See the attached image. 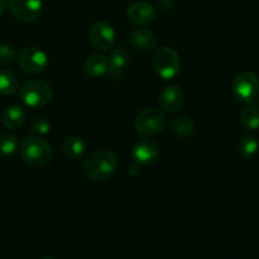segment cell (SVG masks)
<instances>
[{"label":"cell","instance_id":"1","mask_svg":"<svg viewBox=\"0 0 259 259\" xmlns=\"http://www.w3.org/2000/svg\"><path fill=\"white\" fill-rule=\"evenodd\" d=\"M118 157L110 151H98L89 154L83 161V171L91 181L109 179L118 168Z\"/></svg>","mask_w":259,"mask_h":259},{"label":"cell","instance_id":"2","mask_svg":"<svg viewBox=\"0 0 259 259\" xmlns=\"http://www.w3.org/2000/svg\"><path fill=\"white\" fill-rule=\"evenodd\" d=\"M20 156L29 166L42 167L52 158V148L38 136L27 137L20 144Z\"/></svg>","mask_w":259,"mask_h":259},{"label":"cell","instance_id":"3","mask_svg":"<svg viewBox=\"0 0 259 259\" xmlns=\"http://www.w3.org/2000/svg\"><path fill=\"white\" fill-rule=\"evenodd\" d=\"M19 99L28 108H42V106L47 105L52 99V89L45 81H28L20 89Z\"/></svg>","mask_w":259,"mask_h":259},{"label":"cell","instance_id":"4","mask_svg":"<svg viewBox=\"0 0 259 259\" xmlns=\"http://www.w3.org/2000/svg\"><path fill=\"white\" fill-rule=\"evenodd\" d=\"M152 66L159 77L163 80H172L179 75L181 70V60L175 50L169 47H162L154 53L152 58Z\"/></svg>","mask_w":259,"mask_h":259},{"label":"cell","instance_id":"5","mask_svg":"<svg viewBox=\"0 0 259 259\" xmlns=\"http://www.w3.org/2000/svg\"><path fill=\"white\" fill-rule=\"evenodd\" d=\"M166 125V114L156 108H147L137 115L134 128L144 137H153L161 133Z\"/></svg>","mask_w":259,"mask_h":259},{"label":"cell","instance_id":"6","mask_svg":"<svg viewBox=\"0 0 259 259\" xmlns=\"http://www.w3.org/2000/svg\"><path fill=\"white\" fill-rule=\"evenodd\" d=\"M232 90L235 98L244 104L254 103L259 95V80L253 72H242L233 80Z\"/></svg>","mask_w":259,"mask_h":259},{"label":"cell","instance_id":"7","mask_svg":"<svg viewBox=\"0 0 259 259\" xmlns=\"http://www.w3.org/2000/svg\"><path fill=\"white\" fill-rule=\"evenodd\" d=\"M20 70L29 75H38L48 66V57L45 51L35 47H27L18 56Z\"/></svg>","mask_w":259,"mask_h":259},{"label":"cell","instance_id":"8","mask_svg":"<svg viewBox=\"0 0 259 259\" xmlns=\"http://www.w3.org/2000/svg\"><path fill=\"white\" fill-rule=\"evenodd\" d=\"M88 37L94 48L99 51H109L115 45L116 33L109 23L98 22L91 25Z\"/></svg>","mask_w":259,"mask_h":259},{"label":"cell","instance_id":"9","mask_svg":"<svg viewBox=\"0 0 259 259\" xmlns=\"http://www.w3.org/2000/svg\"><path fill=\"white\" fill-rule=\"evenodd\" d=\"M8 8L18 20L24 23L34 22L40 15L42 0H8Z\"/></svg>","mask_w":259,"mask_h":259},{"label":"cell","instance_id":"10","mask_svg":"<svg viewBox=\"0 0 259 259\" xmlns=\"http://www.w3.org/2000/svg\"><path fill=\"white\" fill-rule=\"evenodd\" d=\"M159 148L157 146L156 142L151 141V139H143V141L138 142L134 146L132 156L136 163L139 166H148L152 164L157 158H158Z\"/></svg>","mask_w":259,"mask_h":259},{"label":"cell","instance_id":"11","mask_svg":"<svg viewBox=\"0 0 259 259\" xmlns=\"http://www.w3.org/2000/svg\"><path fill=\"white\" fill-rule=\"evenodd\" d=\"M126 17L133 24L148 25L156 19V10L149 3L137 2L128 8Z\"/></svg>","mask_w":259,"mask_h":259},{"label":"cell","instance_id":"12","mask_svg":"<svg viewBox=\"0 0 259 259\" xmlns=\"http://www.w3.org/2000/svg\"><path fill=\"white\" fill-rule=\"evenodd\" d=\"M159 104L162 108L169 113L179 111L185 103V94L181 88L176 85H169L162 89L159 93Z\"/></svg>","mask_w":259,"mask_h":259},{"label":"cell","instance_id":"13","mask_svg":"<svg viewBox=\"0 0 259 259\" xmlns=\"http://www.w3.org/2000/svg\"><path fill=\"white\" fill-rule=\"evenodd\" d=\"M128 51L121 47H113L108 57V75L113 78L121 77L128 67Z\"/></svg>","mask_w":259,"mask_h":259},{"label":"cell","instance_id":"14","mask_svg":"<svg viewBox=\"0 0 259 259\" xmlns=\"http://www.w3.org/2000/svg\"><path fill=\"white\" fill-rule=\"evenodd\" d=\"M129 40L136 50L142 51V52L152 51L157 45L156 35L151 30L144 29V28H138V29L133 30L129 35Z\"/></svg>","mask_w":259,"mask_h":259},{"label":"cell","instance_id":"15","mask_svg":"<svg viewBox=\"0 0 259 259\" xmlns=\"http://www.w3.org/2000/svg\"><path fill=\"white\" fill-rule=\"evenodd\" d=\"M83 70L90 77H103L108 73V58L103 55H91L86 58Z\"/></svg>","mask_w":259,"mask_h":259},{"label":"cell","instance_id":"16","mask_svg":"<svg viewBox=\"0 0 259 259\" xmlns=\"http://www.w3.org/2000/svg\"><path fill=\"white\" fill-rule=\"evenodd\" d=\"M25 120V113L20 106H8L2 114V121L5 128L18 129L23 125Z\"/></svg>","mask_w":259,"mask_h":259},{"label":"cell","instance_id":"17","mask_svg":"<svg viewBox=\"0 0 259 259\" xmlns=\"http://www.w3.org/2000/svg\"><path fill=\"white\" fill-rule=\"evenodd\" d=\"M169 129L179 138H187L195 132V124L187 116H176L169 121Z\"/></svg>","mask_w":259,"mask_h":259},{"label":"cell","instance_id":"18","mask_svg":"<svg viewBox=\"0 0 259 259\" xmlns=\"http://www.w3.org/2000/svg\"><path fill=\"white\" fill-rule=\"evenodd\" d=\"M240 124L243 128L247 131H258L259 129V106L257 104L248 105L247 108L243 109L240 113Z\"/></svg>","mask_w":259,"mask_h":259},{"label":"cell","instance_id":"19","mask_svg":"<svg viewBox=\"0 0 259 259\" xmlns=\"http://www.w3.org/2000/svg\"><path fill=\"white\" fill-rule=\"evenodd\" d=\"M63 152L68 158H81L86 152V143L80 137H68L63 143Z\"/></svg>","mask_w":259,"mask_h":259},{"label":"cell","instance_id":"20","mask_svg":"<svg viewBox=\"0 0 259 259\" xmlns=\"http://www.w3.org/2000/svg\"><path fill=\"white\" fill-rule=\"evenodd\" d=\"M19 81L14 72L10 70H0V94L13 95L18 90Z\"/></svg>","mask_w":259,"mask_h":259},{"label":"cell","instance_id":"21","mask_svg":"<svg viewBox=\"0 0 259 259\" xmlns=\"http://www.w3.org/2000/svg\"><path fill=\"white\" fill-rule=\"evenodd\" d=\"M240 157L244 159H252L259 152V141L254 136H247L240 139L239 147H238Z\"/></svg>","mask_w":259,"mask_h":259},{"label":"cell","instance_id":"22","mask_svg":"<svg viewBox=\"0 0 259 259\" xmlns=\"http://www.w3.org/2000/svg\"><path fill=\"white\" fill-rule=\"evenodd\" d=\"M18 138L14 134H3L0 136V157H10L18 149Z\"/></svg>","mask_w":259,"mask_h":259},{"label":"cell","instance_id":"23","mask_svg":"<svg viewBox=\"0 0 259 259\" xmlns=\"http://www.w3.org/2000/svg\"><path fill=\"white\" fill-rule=\"evenodd\" d=\"M51 131V123L48 119L39 116V118L34 119L33 123L30 124V132L35 136H46V134L50 133Z\"/></svg>","mask_w":259,"mask_h":259},{"label":"cell","instance_id":"24","mask_svg":"<svg viewBox=\"0 0 259 259\" xmlns=\"http://www.w3.org/2000/svg\"><path fill=\"white\" fill-rule=\"evenodd\" d=\"M18 58V53L13 46L0 45V63L10 65Z\"/></svg>","mask_w":259,"mask_h":259},{"label":"cell","instance_id":"25","mask_svg":"<svg viewBox=\"0 0 259 259\" xmlns=\"http://www.w3.org/2000/svg\"><path fill=\"white\" fill-rule=\"evenodd\" d=\"M139 168H141V166H139L138 163H136V162H134V163L131 166V168L128 169L129 175H132V176H137V175L141 174V169H139Z\"/></svg>","mask_w":259,"mask_h":259},{"label":"cell","instance_id":"26","mask_svg":"<svg viewBox=\"0 0 259 259\" xmlns=\"http://www.w3.org/2000/svg\"><path fill=\"white\" fill-rule=\"evenodd\" d=\"M5 12V3L4 0H0V15H3V13Z\"/></svg>","mask_w":259,"mask_h":259}]
</instances>
